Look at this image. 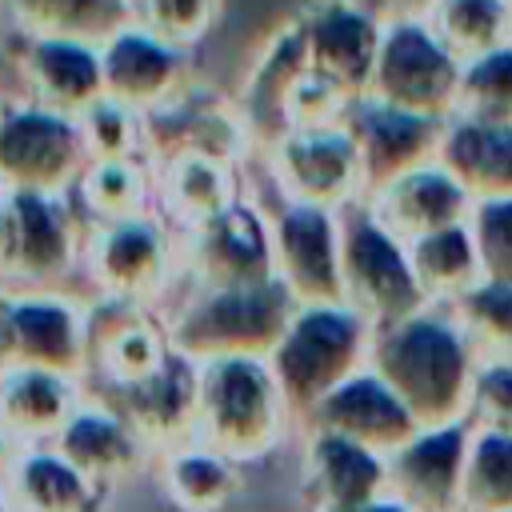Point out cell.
I'll return each instance as SVG.
<instances>
[{
  "mask_svg": "<svg viewBox=\"0 0 512 512\" xmlns=\"http://www.w3.org/2000/svg\"><path fill=\"white\" fill-rule=\"evenodd\" d=\"M84 140L92 148V160H116V156H148V132L144 116L124 108L112 96H100L84 116H80Z\"/></svg>",
  "mask_w": 512,
  "mask_h": 512,
  "instance_id": "39",
  "label": "cell"
},
{
  "mask_svg": "<svg viewBox=\"0 0 512 512\" xmlns=\"http://www.w3.org/2000/svg\"><path fill=\"white\" fill-rule=\"evenodd\" d=\"M100 68H104V96L120 100L140 116H152L192 84L188 52L152 36L136 20L100 44Z\"/></svg>",
  "mask_w": 512,
  "mask_h": 512,
  "instance_id": "21",
  "label": "cell"
},
{
  "mask_svg": "<svg viewBox=\"0 0 512 512\" xmlns=\"http://www.w3.org/2000/svg\"><path fill=\"white\" fill-rule=\"evenodd\" d=\"M12 368V360H8V344H4V328H0V376Z\"/></svg>",
  "mask_w": 512,
  "mask_h": 512,
  "instance_id": "46",
  "label": "cell"
},
{
  "mask_svg": "<svg viewBox=\"0 0 512 512\" xmlns=\"http://www.w3.org/2000/svg\"><path fill=\"white\" fill-rule=\"evenodd\" d=\"M0 512H16L12 500H8V492H4V484H0Z\"/></svg>",
  "mask_w": 512,
  "mask_h": 512,
  "instance_id": "47",
  "label": "cell"
},
{
  "mask_svg": "<svg viewBox=\"0 0 512 512\" xmlns=\"http://www.w3.org/2000/svg\"><path fill=\"white\" fill-rule=\"evenodd\" d=\"M80 208L72 196L12 192L8 232L0 252V288H56L84 256Z\"/></svg>",
  "mask_w": 512,
  "mask_h": 512,
  "instance_id": "10",
  "label": "cell"
},
{
  "mask_svg": "<svg viewBox=\"0 0 512 512\" xmlns=\"http://www.w3.org/2000/svg\"><path fill=\"white\" fill-rule=\"evenodd\" d=\"M436 164L472 196V204L512 196V124L456 112L444 120Z\"/></svg>",
  "mask_w": 512,
  "mask_h": 512,
  "instance_id": "27",
  "label": "cell"
},
{
  "mask_svg": "<svg viewBox=\"0 0 512 512\" xmlns=\"http://www.w3.org/2000/svg\"><path fill=\"white\" fill-rule=\"evenodd\" d=\"M512 508V432L472 424L460 512H504Z\"/></svg>",
  "mask_w": 512,
  "mask_h": 512,
  "instance_id": "35",
  "label": "cell"
},
{
  "mask_svg": "<svg viewBox=\"0 0 512 512\" xmlns=\"http://www.w3.org/2000/svg\"><path fill=\"white\" fill-rule=\"evenodd\" d=\"M456 112L512 124V44L464 64Z\"/></svg>",
  "mask_w": 512,
  "mask_h": 512,
  "instance_id": "37",
  "label": "cell"
},
{
  "mask_svg": "<svg viewBox=\"0 0 512 512\" xmlns=\"http://www.w3.org/2000/svg\"><path fill=\"white\" fill-rule=\"evenodd\" d=\"M364 12H372L384 28L388 24H408V20H428L436 0H356Z\"/></svg>",
  "mask_w": 512,
  "mask_h": 512,
  "instance_id": "42",
  "label": "cell"
},
{
  "mask_svg": "<svg viewBox=\"0 0 512 512\" xmlns=\"http://www.w3.org/2000/svg\"><path fill=\"white\" fill-rule=\"evenodd\" d=\"M296 420L268 368L256 356H224L196 364V440L236 464L264 460Z\"/></svg>",
  "mask_w": 512,
  "mask_h": 512,
  "instance_id": "2",
  "label": "cell"
},
{
  "mask_svg": "<svg viewBox=\"0 0 512 512\" xmlns=\"http://www.w3.org/2000/svg\"><path fill=\"white\" fill-rule=\"evenodd\" d=\"M368 368L408 404L420 428H440L468 420L480 352L452 308L428 304L408 320L376 328Z\"/></svg>",
  "mask_w": 512,
  "mask_h": 512,
  "instance_id": "1",
  "label": "cell"
},
{
  "mask_svg": "<svg viewBox=\"0 0 512 512\" xmlns=\"http://www.w3.org/2000/svg\"><path fill=\"white\" fill-rule=\"evenodd\" d=\"M472 424H440L420 428L408 444H400L388 464V496L408 512H460L464 456H468Z\"/></svg>",
  "mask_w": 512,
  "mask_h": 512,
  "instance_id": "20",
  "label": "cell"
},
{
  "mask_svg": "<svg viewBox=\"0 0 512 512\" xmlns=\"http://www.w3.org/2000/svg\"><path fill=\"white\" fill-rule=\"evenodd\" d=\"M240 200L236 160L216 152H180L156 164V212L180 232H196Z\"/></svg>",
  "mask_w": 512,
  "mask_h": 512,
  "instance_id": "25",
  "label": "cell"
},
{
  "mask_svg": "<svg viewBox=\"0 0 512 512\" xmlns=\"http://www.w3.org/2000/svg\"><path fill=\"white\" fill-rule=\"evenodd\" d=\"M264 160H268L276 196L284 204L344 212L348 204L364 200L360 152L344 120L316 124V128H288L264 152Z\"/></svg>",
  "mask_w": 512,
  "mask_h": 512,
  "instance_id": "9",
  "label": "cell"
},
{
  "mask_svg": "<svg viewBox=\"0 0 512 512\" xmlns=\"http://www.w3.org/2000/svg\"><path fill=\"white\" fill-rule=\"evenodd\" d=\"M16 448H20V444H16V440H12V436H8L4 428H0V476H4V468H8V460L16 456Z\"/></svg>",
  "mask_w": 512,
  "mask_h": 512,
  "instance_id": "44",
  "label": "cell"
},
{
  "mask_svg": "<svg viewBox=\"0 0 512 512\" xmlns=\"http://www.w3.org/2000/svg\"><path fill=\"white\" fill-rule=\"evenodd\" d=\"M344 124H348L356 152H360L364 200L372 192H380L384 184L400 180L404 172L432 164L436 148H440V132H444V120L412 116V112H400V108L372 100V96L352 100L344 112Z\"/></svg>",
  "mask_w": 512,
  "mask_h": 512,
  "instance_id": "16",
  "label": "cell"
},
{
  "mask_svg": "<svg viewBox=\"0 0 512 512\" xmlns=\"http://www.w3.org/2000/svg\"><path fill=\"white\" fill-rule=\"evenodd\" d=\"M12 36H56L104 44L136 20L132 0H0Z\"/></svg>",
  "mask_w": 512,
  "mask_h": 512,
  "instance_id": "31",
  "label": "cell"
},
{
  "mask_svg": "<svg viewBox=\"0 0 512 512\" xmlns=\"http://www.w3.org/2000/svg\"><path fill=\"white\" fill-rule=\"evenodd\" d=\"M376 328L348 304H320L296 308L280 344L268 356V368L288 400L296 432L304 416L348 376L368 368Z\"/></svg>",
  "mask_w": 512,
  "mask_h": 512,
  "instance_id": "4",
  "label": "cell"
},
{
  "mask_svg": "<svg viewBox=\"0 0 512 512\" xmlns=\"http://www.w3.org/2000/svg\"><path fill=\"white\" fill-rule=\"evenodd\" d=\"M220 8L224 0H132L136 24L180 52H192L216 28Z\"/></svg>",
  "mask_w": 512,
  "mask_h": 512,
  "instance_id": "38",
  "label": "cell"
},
{
  "mask_svg": "<svg viewBox=\"0 0 512 512\" xmlns=\"http://www.w3.org/2000/svg\"><path fill=\"white\" fill-rule=\"evenodd\" d=\"M52 444L100 488L136 476L152 456V448L136 436V428L96 392L80 400V408L68 416L64 432Z\"/></svg>",
  "mask_w": 512,
  "mask_h": 512,
  "instance_id": "23",
  "label": "cell"
},
{
  "mask_svg": "<svg viewBox=\"0 0 512 512\" xmlns=\"http://www.w3.org/2000/svg\"><path fill=\"white\" fill-rule=\"evenodd\" d=\"M8 204H12V192L0 180V252H4V232H8Z\"/></svg>",
  "mask_w": 512,
  "mask_h": 512,
  "instance_id": "43",
  "label": "cell"
},
{
  "mask_svg": "<svg viewBox=\"0 0 512 512\" xmlns=\"http://www.w3.org/2000/svg\"><path fill=\"white\" fill-rule=\"evenodd\" d=\"M176 228L160 212L88 224L84 232V272L96 288V300H120V304H144L160 300L176 272H184Z\"/></svg>",
  "mask_w": 512,
  "mask_h": 512,
  "instance_id": "5",
  "label": "cell"
},
{
  "mask_svg": "<svg viewBox=\"0 0 512 512\" xmlns=\"http://www.w3.org/2000/svg\"><path fill=\"white\" fill-rule=\"evenodd\" d=\"M0 112H4V96H0Z\"/></svg>",
  "mask_w": 512,
  "mask_h": 512,
  "instance_id": "48",
  "label": "cell"
},
{
  "mask_svg": "<svg viewBox=\"0 0 512 512\" xmlns=\"http://www.w3.org/2000/svg\"><path fill=\"white\" fill-rule=\"evenodd\" d=\"M276 280L300 308L344 304V260H340V212L308 204H276L272 212Z\"/></svg>",
  "mask_w": 512,
  "mask_h": 512,
  "instance_id": "13",
  "label": "cell"
},
{
  "mask_svg": "<svg viewBox=\"0 0 512 512\" xmlns=\"http://www.w3.org/2000/svg\"><path fill=\"white\" fill-rule=\"evenodd\" d=\"M372 208V216L392 232L400 236L404 244L428 236V232H440V228H452V224H464L468 212H472V196L432 160L424 168H412L404 172L400 180L384 184L380 192H372L364 200Z\"/></svg>",
  "mask_w": 512,
  "mask_h": 512,
  "instance_id": "26",
  "label": "cell"
},
{
  "mask_svg": "<svg viewBox=\"0 0 512 512\" xmlns=\"http://www.w3.org/2000/svg\"><path fill=\"white\" fill-rule=\"evenodd\" d=\"M356 512H408L404 504H396L392 496H384V500H376V504H364V508H356Z\"/></svg>",
  "mask_w": 512,
  "mask_h": 512,
  "instance_id": "45",
  "label": "cell"
},
{
  "mask_svg": "<svg viewBox=\"0 0 512 512\" xmlns=\"http://www.w3.org/2000/svg\"><path fill=\"white\" fill-rule=\"evenodd\" d=\"M0 484L16 512H96L104 492L56 444L16 448Z\"/></svg>",
  "mask_w": 512,
  "mask_h": 512,
  "instance_id": "29",
  "label": "cell"
},
{
  "mask_svg": "<svg viewBox=\"0 0 512 512\" xmlns=\"http://www.w3.org/2000/svg\"><path fill=\"white\" fill-rule=\"evenodd\" d=\"M460 76L464 64L444 48V40L428 28V20L388 24L368 96L412 116L452 120L460 104Z\"/></svg>",
  "mask_w": 512,
  "mask_h": 512,
  "instance_id": "8",
  "label": "cell"
},
{
  "mask_svg": "<svg viewBox=\"0 0 512 512\" xmlns=\"http://www.w3.org/2000/svg\"><path fill=\"white\" fill-rule=\"evenodd\" d=\"M452 312L472 336L480 360L512 364V284L480 280L464 300L452 304Z\"/></svg>",
  "mask_w": 512,
  "mask_h": 512,
  "instance_id": "36",
  "label": "cell"
},
{
  "mask_svg": "<svg viewBox=\"0 0 512 512\" xmlns=\"http://www.w3.org/2000/svg\"><path fill=\"white\" fill-rule=\"evenodd\" d=\"M408 256H412V272L424 288V300L436 304V308H452L456 300H464L484 280L480 252H476V240L468 232V220L412 240Z\"/></svg>",
  "mask_w": 512,
  "mask_h": 512,
  "instance_id": "33",
  "label": "cell"
},
{
  "mask_svg": "<svg viewBox=\"0 0 512 512\" xmlns=\"http://www.w3.org/2000/svg\"><path fill=\"white\" fill-rule=\"evenodd\" d=\"M8 56L24 88V100L40 108L80 120L104 96L100 44L56 40V36H12Z\"/></svg>",
  "mask_w": 512,
  "mask_h": 512,
  "instance_id": "17",
  "label": "cell"
},
{
  "mask_svg": "<svg viewBox=\"0 0 512 512\" xmlns=\"http://www.w3.org/2000/svg\"><path fill=\"white\" fill-rule=\"evenodd\" d=\"M0 328L8 360L84 380L88 372V304L56 288H0Z\"/></svg>",
  "mask_w": 512,
  "mask_h": 512,
  "instance_id": "11",
  "label": "cell"
},
{
  "mask_svg": "<svg viewBox=\"0 0 512 512\" xmlns=\"http://www.w3.org/2000/svg\"><path fill=\"white\" fill-rule=\"evenodd\" d=\"M428 28L460 64H468L512 44V0H436Z\"/></svg>",
  "mask_w": 512,
  "mask_h": 512,
  "instance_id": "34",
  "label": "cell"
},
{
  "mask_svg": "<svg viewBox=\"0 0 512 512\" xmlns=\"http://www.w3.org/2000/svg\"><path fill=\"white\" fill-rule=\"evenodd\" d=\"M340 260L344 304L356 308L372 328H388L428 308L424 288L412 272L408 244L392 236L364 200L340 212Z\"/></svg>",
  "mask_w": 512,
  "mask_h": 512,
  "instance_id": "6",
  "label": "cell"
},
{
  "mask_svg": "<svg viewBox=\"0 0 512 512\" xmlns=\"http://www.w3.org/2000/svg\"><path fill=\"white\" fill-rule=\"evenodd\" d=\"M308 48L300 36V24L288 20L256 56L248 80H244V96L236 104L244 128L252 140H260V148L268 152L284 132H288V104L296 84L308 76Z\"/></svg>",
  "mask_w": 512,
  "mask_h": 512,
  "instance_id": "24",
  "label": "cell"
},
{
  "mask_svg": "<svg viewBox=\"0 0 512 512\" xmlns=\"http://www.w3.org/2000/svg\"><path fill=\"white\" fill-rule=\"evenodd\" d=\"M468 424L512 432V364H504V360H480L476 384H472Z\"/></svg>",
  "mask_w": 512,
  "mask_h": 512,
  "instance_id": "41",
  "label": "cell"
},
{
  "mask_svg": "<svg viewBox=\"0 0 512 512\" xmlns=\"http://www.w3.org/2000/svg\"><path fill=\"white\" fill-rule=\"evenodd\" d=\"M296 24L308 48V68L348 100L368 96L384 24L356 0H312L296 16Z\"/></svg>",
  "mask_w": 512,
  "mask_h": 512,
  "instance_id": "15",
  "label": "cell"
},
{
  "mask_svg": "<svg viewBox=\"0 0 512 512\" xmlns=\"http://www.w3.org/2000/svg\"><path fill=\"white\" fill-rule=\"evenodd\" d=\"M84 396L88 392L76 376L12 364L0 376V428L20 448L24 444H52Z\"/></svg>",
  "mask_w": 512,
  "mask_h": 512,
  "instance_id": "28",
  "label": "cell"
},
{
  "mask_svg": "<svg viewBox=\"0 0 512 512\" xmlns=\"http://www.w3.org/2000/svg\"><path fill=\"white\" fill-rule=\"evenodd\" d=\"M168 324L156 308L92 300L88 304V372L96 388H132L172 360Z\"/></svg>",
  "mask_w": 512,
  "mask_h": 512,
  "instance_id": "14",
  "label": "cell"
},
{
  "mask_svg": "<svg viewBox=\"0 0 512 512\" xmlns=\"http://www.w3.org/2000/svg\"><path fill=\"white\" fill-rule=\"evenodd\" d=\"M92 164V148L76 116L40 108L32 100L0 112V180L8 192L72 196Z\"/></svg>",
  "mask_w": 512,
  "mask_h": 512,
  "instance_id": "7",
  "label": "cell"
},
{
  "mask_svg": "<svg viewBox=\"0 0 512 512\" xmlns=\"http://www.w3.org/2000/svg\"><path fill=\"white\" fill-rule=\"evenodd\" d=\"M296 308L300 304L280 280L248 288H192L164 316V324L172 348L192 364L224 356L268 360Z\"/></svg>",
  "mask_w": 512,
  "mask_h": 512,
  "instance_id": "3",
  "label": "cell"
},
{
  "mask_svg": "<svg viewBox=\"0 0 512 512\" xmlns=\"http://www.w3.org/2000/svg\"><path fill=\"white\" fill-rule=\"evenodd\" d=\"M300 496L304 512H356L388 496V464L332 432H300Z\"/></svg>",
  "mask_w": 512,
  "mask_h": 512,
  "instance_id": "19",
  "label": "cell"
},
{
  "mask_svg": "<svg viewBox=\"0 0 512 512\" xmlns=\"http://www.w3.org/2000/svg\"><path fill=\"white\" fill-rule=\"evenodd\" d=\"M96 396H104L156 456L196 436V364L180 352H172L156 376L132 388H96Z\"/></svg>",
  "mask_w": 512,
  "mask_h": 512,
  "instance_id": "22",
  "label": "cell"
},
{
  "mask_svg": "<svg viewBox=\"0 0 512 512\" xmlns=\"http://www.w3.org/2000/svg\"><path fill=\"white\" fill-rule=\"evenodd\" d=\"M180 248L192 288H248L276 280L272 212H264L260 204L236 200L228 212L188 232Z\"/></svg>",
  "mask_w": 512,
  "mask_h": 512,
  "instance_id": "12",
  "label": "cell"
},
{
  "mask_svg": "<svg viewBox=\"0 0 512 512\" xmlns=\"http://www.w3.org/2000/svg\"><path fill=\"white\" fill-rule=\"evenodd\" d=\"M504 512H512V508H504Z\"/></svg>",
  "mask_w": 512,
  "mask_h": 512,
  "instance_id": "49",
  "label": "cell"
},
{
  "mask_svg": "<svg viewBox=\"0 0 512 512\" xmlns=\"http://www.w3.org/2000/svg\"><path fill=\"white\" fill-rule=\"evenodd\" d=\"M156 484L180 512H220L240 488V464L192 436L156 456Z\"/></svg>",
  "mask_w": 512,
  "mask_h": 512,
  "instance_id": "30",
  "label": "cell"
},
{
  "mask_svg": "<svg viewBox=\"0 0 512 512\" xmlns=\"http://www.w3.org/2000/svg\"><path fill=\"white\" fill-rule=\"evenodd\" d=\"M468 232H472V240H476L484 280L512 284V196L472 204V212H468Z\"/></svg>",
  "mask_w": 512,
  "mask_h": 512,
  "instance_id": "40",
  "label": "cell"
},
{
  "mask_svg": "<svg viewBox=\"0 0 512 512\" xmlns=\"http://www.w3.org/2000/svg\"><path fill=\"white\" fill-rule=\"evenodd\" d=\"M300 432H332L360 448L392 456L400 444H408L420 432V424L408 412V404L372 368H360L304 416Z\"/></svg>",
  "mask_w": 512,
  "mask_h": 512,
  "instance_id": "18",
  "label": "cell"
},
{
  "mask_svg": "<svg viewBox=\"0 0 512 512\" xmlns=\"http://www.w3.org/2000/svg\"><path fill=\"white\" fill-rule=\"evenodd\" d=\"M72 200L88 216V224L128 220L156 212V164L148 156H116V160H92L80 176Z\"/></svg>",
  "mask_w": 512,
  "mask_h": 512,
  "instance_id": "32",
  "label": "cell"
}]
</instances>
